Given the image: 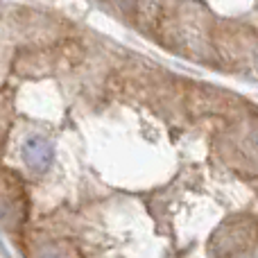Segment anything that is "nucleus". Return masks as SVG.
Instances as JSON below:
<instances>
[{"mask_svg":"<svg viewBox=\"0 0 258 258\" xmlns=\"http://www.w3.org/2000/svg\"><path fill=\"white\" fill-rule=\"evenodd\" d=\"M23 161L34 172H45L52 163V147L45 138L32 136L23 143Z\"/></svg>","mask_w":258,"mask_h":258,"instance_id":"f257e3e1","label":"nucleus"},{"mask_svg":"<svg viewBox=\"0 0 258 258\" xmlns=\"http://www.w3.org/2000/svg\"><path fill=\"white\" fill-rule=\"evenodd\" d=\"M247 147H249V150L254 147V152L258 154V134H251V136H249V143H247Z\"/></svg>","mask_w":258,"mask_h":258,"instance_id":"f03ea898","label":"nucleus"},{"mask_svg":"<svg viewBox=\"0 0 258 258\" xmlns=\"http://www.w3.org/2000/svg\"><path fill=\"white\" fill-rule=\"evenodd\" d=\"M41 258H66V256L59 254V251H45V254L41 256Z\"/></svg>","mask_w":258,"mask_h":258,"instance_id":"7ed1b4c3","label":"nucleus"}]
</instances>
